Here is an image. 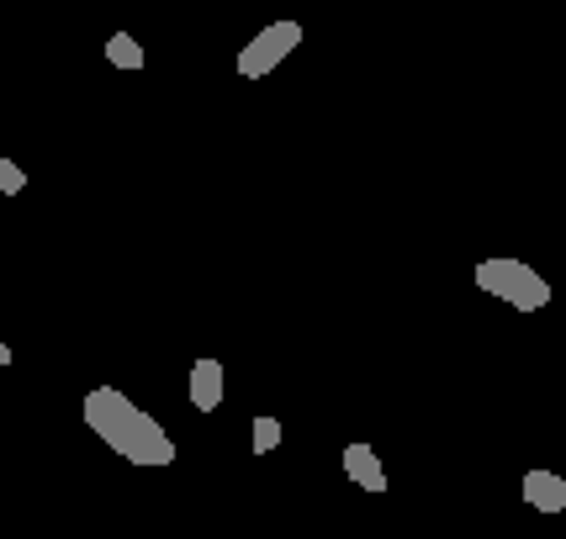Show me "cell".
I'll return each instance as SVG.
<instances>
[{
  "label": "cell",
  "mask_w": 566,
  "mask_h": 539,
  "mask_svg": "<svg viewBox=\"0 0 566 539\" xmlns=\"http://www.w3.org/2000/svg\"><path fill=\"white\" fill-rule=\"evenodd\" d=\"M80 418H85V429L96 434L106 450H117L127 466H144V471H165L175 466V440L165 434V423L154 413H144L138 402L117 387H91L85 402H80Z\"/></svg>",
  "instance_id": "1"
},
{
  "label": "cell",
  "mask_w": 566,
  "mask_h": 539,
  "mask_svg": "<svg viewBox=\"0 0 566 539\" xmlns=\"http://www.w3.org/2000/svg\"><path fill=\"white\" fill-rule=\"evenodd\" d=\"M476 286L497 302H509L514 313H545L551 307V281L524 260H482L476 265Z\"/></svg>",
  "instance_id": "2"
},
{
  "label": "cell",
  "mask_w": 566,
  "mask_h": 539,
  "mask_svg": "<svg viewBox=\"0 0 566 539\" xmlns=\"http://www.w3.org/2000/svg\"><path fill=\"white\" fill-rule=\"evenodd\" d=\"M302 49V22H271L265 32H254L244 49H239V74L244 80H265L275 64H286Z\"/></svg>",
  "instance_id": "3"
},
{
  "label": "cell",
  "mask_w": 566,
  "mask_h": 539,
  "mask_svg": "<svg viewBox=\"0 0 566 539\" xmlns=\"http://www.w3.org/2000/svg\"><path fill=\"white\" fill-rule=\"evenodd\" d=\"M518 492L535 514H566V476H556V471H524Z\"/></svg>",
  "instance_id": "4"
},
{
  "label": "cell",
  "mask_w": 566,
  "mask_h": 539,
  "mask_svg": "<svg viewBox=\"0 0 566 539\" xmlns=\"http://www.w3.org/2000/svg\"><path fill=\"white\" fill-rule=\"evenodd\" d=\"M345 476L366 492H387V471H381V455L370 444H345Z\"/></svg>",
  "instance_id": "5"
},
{
  "label": "cell",
  "mask_w": 566,
  "mask_h": 539,
  "mask_svg": "<svg viewBox=\"0 0 566 539\" xmlns=\"http://www.w3.org/2000/svg\"><path fill=\"white\" fill-rule=\"evenodd\" d=\"M191 408L197 413H218L222 408V360H197L191 366Z\"/></svg>",
  "instance_id": "6"
},
{
  "label": "cell",
  "mask_w": 566,
  "mask_h": 539,
  "mask_svg": "<svg viewBox=\"0 0 566 539\" xmlns=\"http://www.w3.org/2000/svg\"><path fill=\"white\" fill-rule=\"evenodd\" d=\"M106 59H112L117 70H144V49H138L133 32H112V38H106Z\"/></svg>",
  "instance_id": "7"
},
{
  "label": "cell",
  "mask_w": 566,
  "mask_h": 539,
  "mask_svg": "<svg viewBox=\"0 0 566 539\" xmlns=\"http://www.w3.org/2000/svg\"><path fill=\"white\" fill-rule=\"evenodd\" d=\"M249 429H254V455H271V450H281V418L260 413Z\"/></svg>",
  "instance_id": "8"
},
{
  "label": "cell",
  "mask_w": 566,
  "mask_h": 539,
  "mask_svg": "<svg viewBox=\"0 0 566 539\" xmlns=\"http://www.w3.org/2000/svg\"><path fill=\"white\" fill-rule=\"evenodd\" d=\"M22 191H27V175H22V165L0 154V197H22Z\"/></svg>",
  "instance_id": "9"
},
{
  "label": "cell",
  "mask_w": 566,
  "mask_h": 539,
  "mask_svg": "<svg viewBox=\"0 0 566 539\" xmlns=\"http://www.w3.org/2000/svg\"><path fill=\"white\" fill-rule=\"evenodd\" d=\"M0 366H11V344H0Z\"/></svg>",
  "instance_id": "10"
}]
</instances>
